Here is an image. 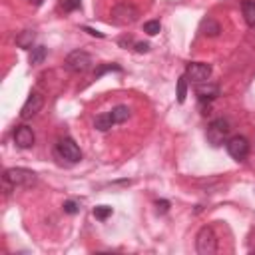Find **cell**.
Masks as SVG:
<instances>
[{
  "label": "cell",
  "instance_id": "cell-8",
  "mask_svg": "<svg viewBox=\"0 0 255 255\" xmlns=\"http://www.w3.org/2000/svg\"><path fill=\"white\" fill-rule=\"evenodd\" d=\"M185 76L193 82V84H201L207 82L211 76V66L205 62H189L185 68Z\"/></svg>",
  "mask_w": 255,
  "mask_h": 255
},
{
  "label": "cell",
  "instance_id": "cell-4",
  "mask_svg": "<svg viewBox=\"0 0 255 255\" xmlns=\"http://www.w3.org/2000/svg\"><path fill=\"white\" fill-rule=\"evenodd\" d=\"M139 18V10L129 2H120L112 8V22L116 26H129Z\"/></svg>",
  "mask_w": 255,
  "mask_h": 255
},
{
  "label": "cell",
  "instance_id": "cell-3",
  "mask_svg": "<svg viewBox=\"0 0 255 255\" xmlns=\"http://www.w3.org/2000/svg\"><path fill=\"white\" fill-rule=\"evenodd\" d=\"M229 131H231L229 122L223 120V118H217V120H213V122L207 126L205 135H207V141H209L213 147H219V145H223V143L229 139Z\"/></svg>",
  "mask_w": 255,
  "mask_h": 255
},
{
  "label": "cell",
  "instance_id": "cell-22",
  "mask_svg": "<svg viewBox=\"0 0 255 255\" xmlns=\"http://www.w3.org/2000/svg\"><path fill=\"white\" fill-rule=\"evenodd\" d=\"M110 70H116V72H122V68L118 66V64H106V66H100L98 70H96V78H100L104 72H110Z\"/></svg>",
  "mask_w": 255,
  "mask_h": 255
},
{
  "label": "cell",
  "instance_id": "cell-6",
  "mask_svg": "<svg viewBox=\"0 0 255 255\" xmlns=\"http://www.w3.org/2000/svg\"><path fill=\"white\" fill-rule=\"evenodd\" d=\"M225 147H227V153L237 161H243L249 155V141L243 135H231L225 141Z\"/></svg>",
  "mask_w": 255,
  "mask_h": 255
},
{
  "label": "cell",
  "instance_id": "cell-19",
  "mask_svg": "<svg viewBox=\"0 0 255 255\" xmlns=\"http://www.w3.org/2000/svg\"><path fill=\"white\" fill-rule=\"evenodd\" d=\"M110 215H112V207L110 205H98V207H94V217L96 219L106 221Z\"/></svg>",
  "mask_w": 255,
  "mask_h": 255
},
{
  "label": "cell",
  "instance_id": "cell-23",
  "mask_svg": "<svg viewBox=\"0 0 255 255\" xmlns=\"http://www.w3.org/2000/svg\"><path fill=\"white\" fill-rule=\"evenodd\" d=\"M62 8H64L66 12L78 10V8H80V0H64V2H62Z\"/></svg>",
  "mask_w": 255,
  "mask_h": 255
},
{
  "label": "cell",
  "instance_id": "cell-14",
  "mask_svg": "<svg viewBox=\"0 0 255 255\" xmlns=\"http://www.w3.org/2000/svg\"><path fill=\"white\" fill-rule=\"evenodd\" d=\"M110 114H112V120H114V124H124L126 120H129V116H131V110H129L128 106L120 104V106L112 108V110H110Z\"/></svg>",
  "mask_w": 255,
  "mask_h": 255
},
{
  "label": "cell",
  "instance_id": "cell-21",
  "mask_svg": "<svg viewBox=\"0 0 255 255\" xmlns=\"http://www.w3.org/2000/svg\"><path fill=\"white\" fill-rule=\"evenodd\" d=\"M62 209H64V213L74 215V213H78V211H80V203H78V201H74V199H66V201H64V205H62Z\"/></svg>",
  "mask_w": 255,
  "mask_h": 255
},
{
  "label": "cell",
  "instance_id": "cell-16",
  "mask_svg": "<svg viewBox=\"0 0 255 255\" xmlns=\"http://www.w3.org/2000/svg\"><path fill=\"white\" fill-rule=\"evenodd\" d=\"M241 10H243V18H245L247 26L255 28V2L253 0H245L241 4Z\"/></svg>",
  "mask_w": 255,
  "mask_h": 255
},
{
  "label": "cell",
  "instance_id": "cell-25",
  "mask_svg": "<svg viewBox=\"0 0 255 255\" xmlns=\"http://www.w3.org/2000/svg\"><path fill=\"white\" fill-rule=\"evenodd\" d=\"M155 205H157V211H161V213H165V211L169 209V201H165V199H161V201H157Z\"/></svg>",
  "mask_w": 255,
  "mask_h": 255
},
{
  "label": "cell",
  "instance_id": "cell-28",
  "mask_svg": "<svg viewBox=\"0 0 255 255\" xmlns=\"http://www.w3.org/2000/svg\"><path fill=\"white\" fill-rule=\"evenodd\" d=\"M253 251H255V249H253Z\"/></svg>",
  "mask_w": 255,
  "mask_h": 255
},
{
  "label": "cell",
  "instance_id": "cell-13",
  "mask_svg": "<svg viewBox=\"0 0 255 255\" xmlns=\"http://www.w3.org/2000/svg\"><path fill=\"white\" fill-rule=\"evenodd\" d=\"M201 34L203 36H209V38H215V36H219V32H221V26H219V22H215L213 18H205L203 22H201Z\"/></svg>",
  "mask_w": 255,
  "mask_h": 255
},
{
  "label": "cell",
  "instance_id": "cell-7",
  "mask_svg": "<svg viewBox=\"0 0 255 255\" xmlns=\"http://www.w3.org/2000/svg\"><path fill=\"white\" fill-rule=\"evenodd\" d=\"M56 151H58L60 157H64L70 163H76V161L82 159V149L78 147V143L72 137H62L56 145Z\"/></svg>",
  "mask_w": 255,
  "mask_h": 255
},
{
  "label": "cell",
  "instance_id": "cell-15",
  "mask_svg": "<svg viewBox=\"0 0 255 255\" xmlns=\"http://www.w3.org/2000/svg\"><path fill=\"white\" fill-rule=\"evenodd\" d=\"M112 126H116V124H114V120H112V114H110V112L100 114V116H96V120H94V128H96L98 131H108Z\"/></svg>",
  "mask_w": 255,
  "mask_h": 255
},
{
  "label": "cell",
  "instance_id": "cell-11",
  "mask_svg": "<svg viewBox=\"0 0 255 255\" xmlns=\"http://www.w3.org/2000/svg\"><path fill=\"white\" fill-rule=\"evenodd\" d=\"M34 141H36V137H34L32 128H28V126H18V128L14 129V143H16L20 149L32 147Z\"/></svg>",
  "mask_w": 255,
  "mask_h": 255
},
{
  "label": "cell",
  "instance_id": "cell-17",
  "mask_svg": "<svg viewBox=\"0 0 255 255\" xmlns=\"http://www.w3.org/2000/svg\"><path fill=\"white\" fill-rule=\"evenodd\" d=\"M46 56H48V50H46L44 46H36V48H32L30 64H32V66H38V64H42V62L46 60Z\"/></svg>",
  "mask_w": 255,
  "mask_h": 255
},
{
  "label": "cell",
  "instance_id": "cell-10",
  "mask_svg": "<svg viewBox=\"0 0 255 255\" xmlns=\"http://www.w3.org/2000/svg\"><path fill=\"white\" fill-rule=\"evenodd\" d=\"M195 96H197V100L201 104L213 102L219 96V86L217 84H211L209 80L207 82H201V84H195Z\"/></svg>",
  "mask_w": 255,
  "mask_h": 255
},
{
  "label": "cell",
  "instance_id": "cell-5",
  "mask_svg": "<svg viewBox=\"0 0 255 255\" xmlns=\"http://www.w3.org/2000/svg\"><path fill=\"white\" fill-rule=\"evenodd\" d=\"M195 249L199 255H213L217 251V235L213 231V227L205 225L197 231L195 235Z\"/></svg>",
  "mask_w": 255,
  "mask_h": 255
},
{
  "label": "cell",
  "instance_id": "cell-12",
  "mask_svg": "<svg viewBox=\"0 0 255 255\" xmlns=\"http://www.w3.org/2000/svg\"><path fill=\"white\" fill-rule=\"evenodd\" d=\"M34 40H36V32L34 30H22L16 36V46L18 48H24V50H30L34 46Z\"/></svg>",
  "mask_w": 255,
  "mask_h": 255
},
{
  "label": "cell",
  "instance_id": "cell-24",
  "mask_svg": "<svg viewBox=\"0 0 255 255\" xmlns=\"http://www.w3.org/2000/svg\"><path fill=\"white\" fill-rule=\"evenodd\" d=\"M147 50H149V44L147 42H135V52L141 54V52H147Z\"/></svg>",
  "mask_w": 255,
  "mask_h": 255
},
{
  "label": "cell",
  "instance_id": "cell-18",
  "mask_svg": "<svg viewBox=\"0 0 255 255\" xmlns=\"http://www.w3.org/2000/svg\"><path fill=\"white\" fill-rule=\"evenodd\" d=\"M185 96H187V76H181L177 80V102L183 104L185 102Z\"/></svg>",
  "mask_w": 255,
  "mask_h": 255
},
{
  "label": "cell",
  "instance_id": "cell-26",
  "mask_svg": "<svg viewBox=\"0 0 255 255\" xmlns=\"http://www.w3.org/2000/svg\"><path fill=\"white\" fill-rule=\"evenodd\" d=\"M84 30H86L90 36H98V38H104V34H102V32H98V30H92V28H88V26H84Z\"/></svg>",
  "mask_w": 255,
  "mask_h": 255
},
{
  "label": "cell",
  "instance_id": "cell-9",
  "mask_svg": "<svg viewBox=\"0 0 255 255\" xmlns=\"http://www.w3.org/2000/svg\"><path fill=\"white\" fill-rule=\"evenodd\" d=\"M42 106H44V96L40 94V92H30V96L26 98V102H24V106H22V110H20V118L22 120H30V118H34L40 110H42Z\"/></svg>",
  "mask_w": 255,
  "mask_h": 255
},
{
  "label": "cell",
  "instance_id": "cell-1",
  "mask_svg": "<svg viewBox=\"0 0 255 255\" xmlns=\"http://www.w3.org/2000/svg\"><path fill=\"white\" fill-rule=\"evenodd\" d=\"M36 173L26 167H8L4 171V183L12 187H30L36 183Z\"/></svg>",
  "mask_w": 255,
  "mask_h": 255
},
{
  "label": "cell",
  "instance_id": "cell-27",
  "mask_svg": "<svg viewBox=\"0 0 255 255\" xmlns=\"http://www.w3.org/2000/svg\"><path fill=\"white\" fill-rule=\"evenodd\" d=\"M26 2H28V4H32V6H40L44 0H26Z\"/></svg>",
  "mask_w": 255,
  "mask_h": 255
},
{
  "label": "cell",
  "instance_id": "cell-2",
  "mask_svg": "<svg viewBox=\"0 0 255 255\" xmlns=\"http://www.w3.org/2000/svg\"><path fill=\"white\" fill-rule=\"evenodd\" d=\"M92 64H94V60L86 50H74L64 60V68L72 74H84L92 68Z\"/></svg>",
  "mask_w": 255,
  "mask_h": 255
},
{
  "label": "cell",
  "instance_id": "cell-20",
  "mask_svg": "<svg viewBox=\"0 0 255 255\" xmlns=\"http://www.w3.org/2000/svg\"><path fill=\"white\" fill-rule=\"evenodd\" d=\"M159 30H161L159 20H149V22H145V24H143V32H145V34H149V36L159 34Z\"/></svg>",
  "mask_w": 255,
  "mask_h": 255
}]
</instances>
